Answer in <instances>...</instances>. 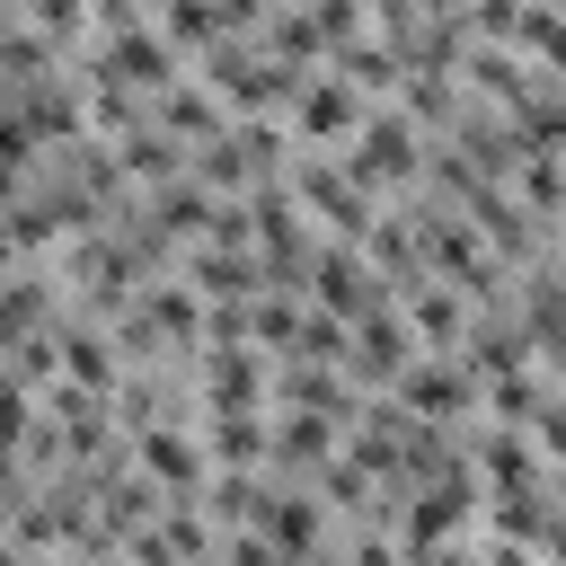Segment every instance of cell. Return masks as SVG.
Segmentation results:
<instances>
[{"label":"cell","mask_w":566,"mask_h":566,"mask_svg":"<svg viewBox=\"0 0 566 566\" xmlns=\"http://www.w3.org/2000/svg\"><path fill=\"white\" fill-rule=\"evenodd\" d=\"M416 566H478V539H442V548H424Z\"/></svg>","instance_id":"cell-32"},{"label":"cell","mask_w":566,"mask_h":566,"mask_svg":"<svg viewBox=\"0 0 566 566\" xmlns=\"http://www.w3.org/2000/svg\"><path fill=\"white\" fill-rule=\"evenodd\" d=\"M327 71H336V80H345L363 106L398 97V80H407V71H398V53H389L380 35H354V44H336V53H327Z\"/></svg>","instance_id":"cell-19"},{"label":"cell","mask_w":566,"mask_h":566,"mask_svg":"<svg viewBox=\"0 0 566 566\" xmlns=\"http://www.w3.org/2000/svg\"><path fill=\"white\" fill-rule=\"evenodd\" d=\"M133 469H142L159 495H195V486L212 478V451H203L195 416H159V424L133 433Z\"/></svg>","instance_id":"cell-7"},{"label":"cell","mask_w":566,"mask_h":566,"mask_svg":"<svg viewBox=\"0 0 566 566\" xmlns=\"http://www.w3.org/2000/svg\"><path fill=\"white\" fill-rule=\"evenodd\" d=\"M115 159H124V177H133L142 195H150V186H168V177H186V142H168L150 115L115 133Z\"/></svg>","instance_id":"cell-20"},{"label":"cell","mask_w":566,"mask_h":566,"mask_svg":"<svg viewBox=\"0 0 566 566\" xmlns=\"http://www.w3.org/2000/svg\"><path fill=\"white\" fill-rule=\"evenodd\" d=\"M504 186H513V203L531 221H566V150H522Z\"/></svg>","instance_id":"cell-21"},{"label":"cell","mask_w":566,"mask_h":566,"mask_svg":"<svg viewBox=\"0 0 566 566\" xmlns=\"http://www.w3.org/2000/svg\"><path fill=\"white\" fill-rule=\"evenodd\" d=\"M18 27H27V9H18V0H0V44H9Z\"/></svg>","instance_id":"cell-35"},{"label":"cell","mask_w":566,"mask_h":566,"mask_svg":"<svg viewBox=\"0 0 566 566\" xmlns=\"http://www.w3.org/2000/svg\"><path fill=\"white\" fill-rule=\"evenodd\" d=\"M336 451H345V424H336V416L274 407V460H265V469H283V478H318Z\"/></svg>","instance_id":"cell-15"},{"label":"cell","mask_w":566,"mask_h":566,"mask_svg":"<svg viewBox=\"0 0 566 566\" xmlns=\"http://www.w3.org/2000/svg\"><path fill=\"white\" fill-rule=\"evenodd\" d=\"M150 27L195 62L203 44H221V35H230V9H221V0H159V18H150Z\"/></svg>","instance_id":"cell-23"},{"label":"cell","mask_w":566,"mask_h":566,"mask_svg":"<svg viewBox=\"0 0 566 566\" xmlns=\"http://www.w3.org/2000/svg\"><path fill=\"white\" fill-rule=\"evenodd\" d=\"M548 9H557V18H566V0H548Z\"/></svg>","instance_id":"cell-36"},{"label":"cell","mask_w":566,"mask_h":566,"mask_svg":"<svg viewBox=\"0 0 566 566\" xmlns=\"http://www.w3.org/2000/svg\"><path fill=\"white\" fill-rule=\"evenodd\" d=\"M389 398H398L407 416H424V424H469V416H478V371H469L460 354H416V363L389 380Z\"/></svg>","instance_id":"cell-6"},{"label":"cell","mask_w":566,"mask_h":566,"mask_svg":"<svg viewBox=\"0 0 566 566\" xmlns=\"http://www.w3.org/2000/svg\"><path fill=\"white\" fill-rule=\"evenodd\" d=\"M539 80H566V18L548 9V0H522V18H513V35H504Z\"/></svg>","instance_id":"cell-22"},{"label":"cell","mask_w":566,"mask_h":566,"mask_svg":"<svg viewBox=\"0 0 566 566\" xmlns=\"http://www.w3.org/2000/svg\"><path fill=\"white\" fill-rule=\"evenodd\" d=\"M345 345H354V327H345V318L301 310V336H292V354H301V363H336V371H345Z\"/></svg>","instance_id":"cell-25"},{"label":"cell","mask_w":566,"mask_h":566,"mask_svg":"<svg viewBox=\"0 0 566 566\" xmlns=\"http://www.w3.org/2000/svg\"><path fill=\"white\" fill-rule=\"evenodd\" d=\"M424 124L407 115V106H363V124H354V142H345V168L371 186V195H416L424 186Z\"/></svg>","instance_id":"cell-2"},{"label":"cell","mask_w":566,"mask_h":566,"mask_svg":"<svg viewBox=\"0 0 566 566\" xmlns=\"http://www.w3.org/2000/svg\"><path fill=\"white\" fill-rule=\"evenodd\" d=\"M27 9V27H44L53 44H80L88 35V0H18Z\"/></svg>","instance_id":"cell-29"},{"label":"cell","mask_w":566,"mask_h":566,"mask_svg":"<svg viewBox=\"0 0 566 566\" xmlns=\"http://www.w3.org/2000/svg\"><path fill=\"white\" fill-rule=\"evenodd\" d=\"M310 9V27H318V44L336 53V44H354V35H371V18H363V0H301Z\"/></svg>","instance_id":"cell-28"},{"label":"cell","mask_w":566,"mask_h":566,"mask_svg":"<svg viewBox=\"0 0 566 566\" xmlns=\"http://www.w3.org/2000/svg\"><path fill=\"white\" fill-rule=\"evenodd\" d=\"M274 407H301V416H336V424H354L363 389H354L336 363H301V354H283V363H274Z\"/></svg>","instance_id":"cell-13"},{"label":"cell","mask_w":566,"mask_h":566,"mask_svg":"<svg viewBox=\"0 0 566 566\" xmlns=\"http://www.w3.org/2000/svg\"><path fill=\"white\" fill-rule=\"evenodd\" d=\"M0 566H35V548H27L18 531H0Z\"/></svg>","instance_id":"cell-34"},{"label":"cell","mask_w":566,"mask_h":566,"mask_svg":"<svg viewBox=\"0 0 566 566\" xmlns=\"http://www.w3.org/2000/svg\"><path fill=\"white\" fill-rule=\"evenodd\" d=\"M522 433H531V451H539L548 469H566V380H557V389L531 407V424H522Z\"/></svg>","instance_id":"cell-26"},{"label":"cell","mask_w":566,"mask_h":566,"mask_svg":"<svg viewBox=\"0 0 566 566\" xmlns=\"http://www.w3.org/2000/svg\"><path fill=\"white\" fill-rule=\"evenodd\" d=\"M203 407H274L265 345H203Z\"/></svg>","instance_id":"cell-11"},{"label":"cell","mask_w":566,"mask_h":566,"mask_svg":"<svg viewBox=\"0 0 566 566\" xmlns=\"http://www.w3.org/2000/svg\"><path fill=\"white\" fill-rule=\"evenodd\" d=\"M150 124H159L168 142H186V150H195V142H212V133L230 124V106H221V97H212V88L186 71V80H168V88L150 97Z\"/></svg>","instance_id":"cell-16"},{"label":"cell","mask_w":566,"mask_h":566,"mask_svg":"<svg viewBox=\"0 0 566 566\" xmlns=\"http://www.w3.org/2000/svg\"><path fill=\"white\" fill-rule=\"evenodd\" d=\"M0 97H9V80H0Z\"/></svg>","instance_id":"cell-37"},{"label":"cell","mask_w":566,"mask_h":566,"mask_svg":"<svg viewBox=\"0 0 566 566\" xmlns=\"http://www.w3.org/2000/svg\"><path fill=\"white\" fill-rule=\"evenodd\" d=\"M301 310H310L301 292H256V301H248V345H265V354L283 363L292 336H301Z\"/></svg>","instance_id":"cell-24"},{"label":"cell","mask_w":566,"mask_h":566,"mask_svg":"<svg viewBox=\"0 0 566 566\" xmlns=\"http://www.w3.org/2000/svg\"><path fill=\"white\" fill-rule=\"evenodd\" d=\"M363 256L380 265V283L398 292V283H416L424 274V239H416V203H398V212H380L371 230H363Z\"/></svg>","instance_id":"cell-18"},{"label":"cell","mask_w":566,"mask_h":566,"mask_svg":"<svg viewBox=\"0 0 566 566\" xmlns=\"http://www.w3.org/2000/svg\"><path fill=\"white\" fill-rule=\"evenodd\" d=\"M80 71H88V80H115V88H133V97L150 106L168 80H186V53H177L159 27H142V18H133V27H106V35H97V53H88Z\"/></svg>","instance_id":"cell-4"},{"label":"cell","mask_w":566,"mask_h":566,"mask_svg":"<svg viewBox=\"0 0 566 566\" xmlns=\"http://www.w3.org/2000/svg\"><path fill=\"white\" fill-rule=\"evenodd\" d=\"M195 433H203L212 469H265L274 460V416L265 407H203Z\"/></svg>","instance_id":"cell-14"},{"label":"cell","mask_w":566,"mask_h":566,"mask_svg":"<svg viewBox=\"0 0 566 566\" xmlns=\"http://www.w3.org/2000/svg\"><path fill=\"white\" fill-rule=\"evenodd\" d=\"M283 124H292V142H301V150H345V142H354V124H363V97H354V88L318 62V71L292 88Z\"/></svg>","instance_id":"cell-8"},{"label":"cell","mask_w":566,"mask_h":566,"mask_svg":"<svg viewBox=\"0 0 566 566\" xmlns=\"http://www.w3.org/2000/svg\"><path fill=\"white\" fill-rule=\"evenodd\" d=\"M416 363V327L398 318V301H380V310H363L354 318V345H345V380L371 398V389H389L398 371Z\"/></svg>","instance_id":"cell-9"},{"label":"cell","mask_w":566,"mask_h":566,"mask_svg":"<svg viewBox=\"0 0 566 566\" xmlns=\"http://www.w3.org/2000/svg\"><path fill=\"white\" fill-rule=\"evenodd\" d=\"M62 318V283H53V265H35V256H18L9 274H0V354L9 345H27L35 327H53Z\"/></svg>","instance_id":"cell-12"},{"label":"cell","mask_w":566,"mask_h":566,"mask_svg":"<svg viewBox=\"0 0 566 566\" xmlns=\"http://www.w3.org/2000/svg\"><path fill=\"white\" fill-rule=\"evenodd\" d=\"M248 531H265L292 566H327V504H318L310 478L265 469V478H256V504H248Z\"/></svg>","instance_id":"cell-3"},{"label":"cell","mask_w":566,"mask_h":566,"mask_svg":"<svg viewBox=\"0 0 566 566\" xmlns=\"http://www.w3.org/2000/svg\"><path fill=\"white\" fill-rule=\"evenodd\" d=\"M389 301H398V318L416 327V354H460V336H469V301H460V283L416 274V283H398Z\"/></svg>","instance_id":"cell-10"},{"label":"cell","mask_w":566,"mask_h":566,"mask_svg":"<svg viewBox=\"0 0 566 566\" xmlns=\"http://www.w3.org/2000/svg\"><path fill=\"white\" fill-rule=\"evenodd\" d=\"M301 301L354 327L363 310H380V301H389V283H380V265H371L363 248H345V239H318V256H310V274H301Z\"/></svg>","instance_id":"cell-5"},{"label":"cell","mask_w":566,"mask_h":566,"mask_svg":"<svg viewBox=\"0 0 566 566\" xmlns=\"http://www.w3.org/2000/svg\"><path fill=\"white\" fill-rule=\"evenodd\" d=\"M283 186H292V203L310 212V230L318 239H345V248H363V230L380 221V195L345 168V150H301L292 142V168H283Z\"/></svg>","instance_id":"cell-1"},{"label":"cell","mask_w":566,"mask_h":566,"mask_svg":"<svg viewBox=\"0 0 566 566\" xmlns=\"http://www.w3.org/2000/svg\"><path fill=\"white\" fill-rule=\"evenodd\" d=\"M212 557H221V566H292V557H283L265 531H248V522H239V531H221V539H212Z\"/></svg>","instance_id":"cell-30"},{"label":"cell","mask_w":566,"mask_h":566,"mask_svg":"<svg viewBox=\"0 0 566 566\" xmlns=\"http://www.w3.org/2000/svg\"><path fill=\"white\" fill-rule=\"evenodd\" d=\"M142 0H88V27H133Z\"/></svg>","instance_id":"cell-33"},{"label":"cell","mask_w":566,"mask_h":566,"mask_svg":"<svg viewBox=\"0 0 566 566\" xmlns=\"http://www.w3.org/2000/svg\"><path fill=\"white\" fill-rule=\"evenodd\" d=\"M27 177H35V133H27V124L0 106V203H9Z\"/></svg>","instance_id":"cell-27"},{"label":"cell","mask_w":566,"mask_h":566,"mask_svg":"<svg viewBox=\"0 0 566 566\" xmlns=\"http://www.w3.org/2000/svg\"><path fill=\"white\" fill-rule=\"evenodd\" d=\"M345 566H407V548H398V531H380V522H363V531L345 539Z\"/></svg>","instance_id":"cell-31"},{"label":"cell","mask_w":566,"mask_h":566,"mask_svg":"<svg viewBox=\"0 0 566 566\" xmlns=\"http://www.w3.org/2000/svg\"><path fill=\"white\" fill-rule=\"evenodd\" d=\"M177 274H186L203 301H256V292H265L256 248H186V256H177Z\"/></svg>","instance_id":"cell-17"}]
</instances>
